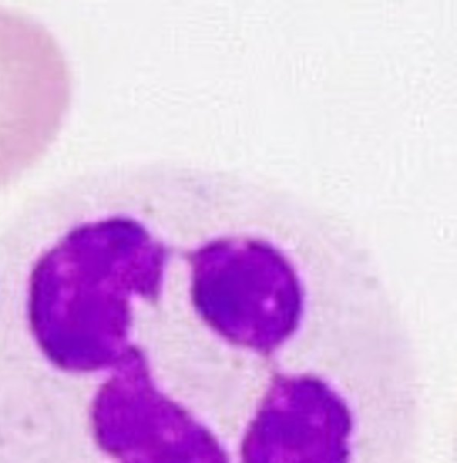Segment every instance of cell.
Instances as JSON below:
<instances>
[{
	"mask_svg": "<svg viewBox=\"0 0 457 463\" xmlns=\"http://www.w3.org/2000/svg\"><path fill=\"white\" fill-rule=\"evenodd\" d=\"M70 98V69L54 35L29 14L0 5V188L49 151Z\"/></svg>",
	"mask_w": 457,
	"mask_h": 463,
	"instance_id": "6da1fadb",
	"label": "cell"
}]
</instances>
